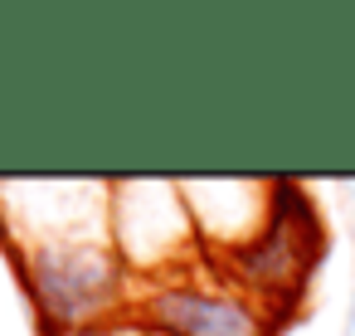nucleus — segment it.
<instances>
[{
	"instance_id": "f257e3e1",
	"label": "nucleus",
	"mask_w": 355,
	"mask_h": 336,
	"mask_svg": "<svg viewBox=\"0 0 355 336\" xmlns=\"http://www.w3.org/2000/svg\"><path fill=\"white\" fill-rule=\"evenodd\" d=\"M35 287L49 317L78 321L117 287V268L98 249H44L35 258Z\"/></svg>"
},
{
	"instance_id": "f03ea898",
	"label": "nucleus",
	"mask_w": 355,
	"mask_h": 336,
	"mask_svg": "<svg viewBox=\"0 0 355 336\" xmlns=\"http://www.w3.org/2000/svg\"><path fill=\"white\" fill-rule=\"evenodd\" d=\"M151 321L171 336H258V321L243 302L219 297V292H195V287H175L151 297Z\"/></svg>"
}]
</instances>
